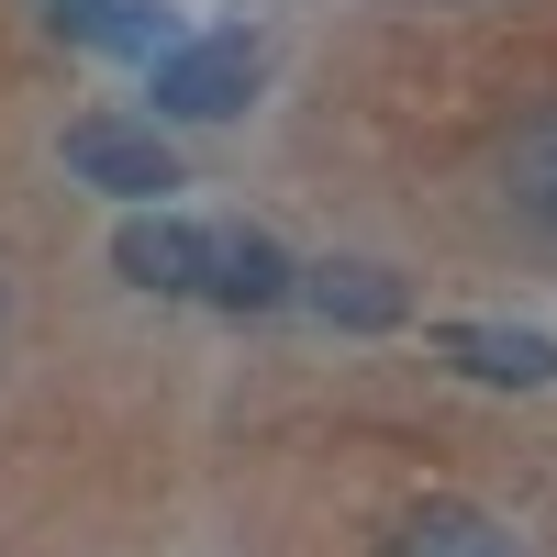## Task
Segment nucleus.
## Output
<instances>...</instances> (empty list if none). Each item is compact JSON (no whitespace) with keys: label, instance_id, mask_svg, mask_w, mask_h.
Returning <instances> with one entry per match:
<instances>
[{"label":"nucleus","instance_id":"423d86ee","mask_svg":"<svg viewBox=\"0 0 557 557\" xmlns=\"http://www.w3.org/2000/svg\"><path fill=\"white\" fill-rule=\"evenodd\" d=\"M446 357L491 391H546L557 380V335H535V323H446Z\"/></svg>","mask_w":557,"mask_h":557},{"label":"nucleus","instance_id":"f03ea898","mask_svg":"<svg viewBox=\"0 0 557 557\" xmlns=\"http://www.w3.org/2000/svg\"><path fill=\"white\" fill-rule=\"evenodd\" d=\"M67 178H89V190H112V201H168L178 190V157L157 146V123L89 112V123H67Z\"/></svg>","mask_w":557,"mask_h":557},{"label":"nucleus","instance_id":"0eeeda50","mask_svg":"<svg viewBox=\"0 0 557 557\" xmlns=\"http://www.w3.org/2000/svg\"><path fill=\"white\" fill-rule=\"evenodd\" d=\"M201 235L212 223H168V212H134L112 235V268L134 278V290H201Z\"/></svg>","mask_w":557,"mask_h":557},{"label":"nucleus","instance_id":"f257e3e1","mask_svg":"<svg viewBox=\"0 0 557 557\" xmlns=\"http://www.w3.org/2000/svg\"><path fill=\"white\" fill-rule=\"evenodd\" d=\"M257 89V45L246 34H178L157 57V112L168 123H235Z\"/></svg>","mask_w":557,"mask_h":557},{"label":"nucleus","instance_id":"1a4fd4ad","mask_svg":"<svg viewBox=\"0 0 557 557\" xmlns=\"http://www.w3.org/2000/svg\"><path fill=\"white\" fill-rule=\"evenodd\" d=\"M0 323H12V268H0Z\"/></svg>","mask_w":557,"mask_h":557},{"label":"nucleus","instance_id":"9d476101","mask_svg":"<svg viewBox=\"0 0 557 557\" xmlns=\"http://www.w3.org/2000/svg\"><path fill=\"white\" fill-rule=\"evenodd\" d=\"M45 12H57V0H45Z\"/></svg>","mask_w":557,"mask_h":557},{"label":"nucleus","instance_id":"7ed1b4c3","mask_svg":"<svg viewBox=\"0 0 557 557\" xmlns=\"http://www.w3.org/2000/svg\"><path fill=\"white\" fill-rule=\"evenodd\" d=\"M290 257H278V235H257V223H212L201 235V301L223 312H268V301H290Z\"/></svg>","mask_w":557,"mask_h":557},{"label":"nucleus","instance_id":"39448f33","mask_svg":"<svg viewBox=\"0 0 557 557\" xmlns=\"http://www.w3.org/2000/svg\"><path fill=\"white\" fill-rule=\"evenodd\" d=\"M380 557H524V535L480 513V502H424V513H401L380 535Z\"/></svg>","mask_w":557,"mask_h":557},{"label":"nucleus","instance_id":"6e6552de","mask_svg":"<svg viewBox=\"0 0 557 557\" xmlns=\"http://www.w3.org/2000/svg\"><path fill=\"white\" fill-rule=\"evenodd\" d=\"M502 201L557 235V101H546V112H524L513 134H502Z\"/></svg>","mask_w":557,"mask_h":557},{"label":"nucleus","instance_id":"20e7f679","mask_svg":"<svg viewBox=\"0 0 557 557\" xmlns=\"http://www.w3.org/2000/svg\"><path fill=\"white\" fill-rule=\"evenodd\" d=\"M290 290H301L323 323H346V335H391V323L412 312V301H401V278H391V268H368V257H323V268L290 278Z\"/></svg>","mask_w":557,"mask_h":557}]
</instances>
